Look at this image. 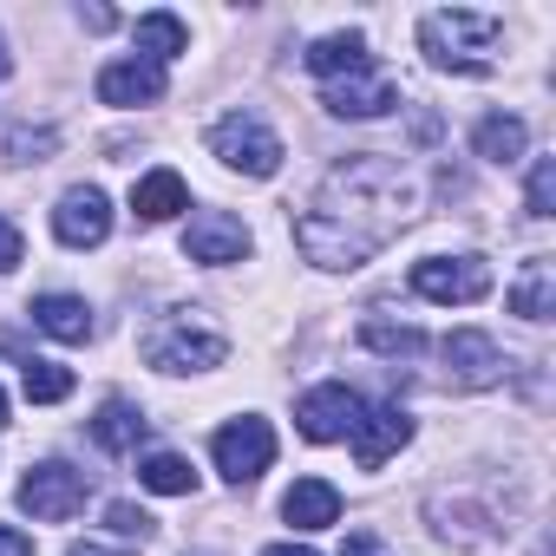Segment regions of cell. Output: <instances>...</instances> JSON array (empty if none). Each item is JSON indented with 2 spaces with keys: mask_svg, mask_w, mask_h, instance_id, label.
I'll use <instances>...</instances> for the list:
<instances>
[{
  "mask_svg": "<svg viewBox=\"0 0 556 556\" xmlns=\"http://www.w3.org/2000/svg\"><path fill=\"white\" fill-rule=\"evenodd\" d=\"M0 432H8V393H0Z\"/></svg>",
  "mask_w": 556,
  "mask_h": 556,
  "instance_id": "35",
  "label": "cell"
},
{
  "mask_svg": "<svg viewBox=\"0 0 556 556\" xmlns=\"http://www.w3.org/2000/svg\"><path fill=\"white\" fill-rule=\"evenodd\" d=\"M184 255H190V262H210V268L242 262V255H249V229H242V216H229V210H197L190 229H184Z\"/></svg>",
  "mask_w": 556,
  "mask_h": 556,
  "instance_id": "10",
  "label": "cell"
},
{
  "mask_svg": "<svg viewBox=\"0 0 556 556\" xmlns=\"http://www.w3.org/2000/svg\"><path fill=\"white\" fill-rule=\"evenodd\" d=\"M21 262H27V242H21V229H14L8 216H0V275L21 268Z\"/></svg>",
  "mask_w": 556,
  "mask_h": 556,
  "instance_id": "29",
  "label": "cell"
},
{
  "mask_svg": "<svg viewBox=\"0 0 556 556\" xmlns=\"http://www.w3.org/2000/svg\"><path fill=\"white\" fill-rule=\"evenodd\" d=\"M504 302H510V315H523V321H549V315H556V262H549V255H530Z\"/></svg>",
  "mask_w": 556,
  "mask_h": 556,
  "instance_id": "15",
  "label": "cell"
},
{
  "mask_svg": "<svg viewBox=\"0 0 556 556\" xmlns=\"http://www.w3.org/2000/svg\"><path fill=\"white\" fill-rule=\"evenodd\" d=\"M105 530H112V536H131V543H144V536H151V517H144L138 504H125V497H118V504H105Z\"/></svg>",
  "mask_w": 556,
  "mask_h": 556,
  "instance_id": "28",
  "label": "cell"
},
{
  "mask_svg": "<svg viewBox=\"0 0 556 556\" xmlns=\"http://www.w3.org/2000/svg\"><path fill=\"white\" fill-rule=\"evenodd\" d=\"M413 289L426 302L471 308L491 295V268H484V255H426V262H413Z\"/></svg>",
  "mask_w": 556,
  "mask_h": 556,
  "instance_id": "5",
  "label": "cell"
},
{
  "mask_svg": "<svg viewBox=\"0 0 556 556\" xmlns=\"http://www.w3.org/2000/svg\"><path fill=\"white\" fill-rule=\"evenodd\" d=\"M439 354H445V374H452L458 387H471V393L504 380V354H497V341L478 334V328H452V334L439 341Z\"/></svg>",
  "mask_w": 556,
  "mask_h": 556,
  "instance_id": "11",
  "label": "cell"
},
{
  "mask_svg": "<svg viewBox=\"0 0 556 556\" xmlns=\"http://www.w3.org/2000/svg\"><path fill=\"white\" fill-rule=\"evenodd\" d=\"M471 144H478V157H484V164H517V157H523V144H530V131H523V118L491 112V118H478Z\"/></svg>",
  "mask_w": 556,
  "mask_h": 556,
  "instance_id": "21",
  "label": "cell"
},
{
  "mask_svg": "<svg viewBox=\"0 0 556 556\" xmlns=\"http://www.w3.org/2000/svg\"><path fill=\"white\" fill-rule=\"evenodd\" d=\"M177 210H190V190H184L177 170H144V177L131 184V216H138V223H170Z\"/></svg>",
  "mask_w": 556,
  "mask_h": 556,
  "instance_id": "17",
  "label": "cell"
},
{
  "mask_svg": "<svg viewBox=\"0 0 556 556\" xmlns=\"http://www.w3.org/2000/svg\"><path fill=\"white\" fill-rule=\"evenodd\" d=\"M321 105L334 112V118H387L393 105H400V92H393V79L387 73H348V79H328V92H321Z\"/></svg>",
  "mask_w": 556,
  "mask_h": 556,
  "instance_id": "12",
  "label": "cell"
},
{
  "mask_svg": "<svg viewBox=\"0 0 556 556\" xmlns=\"http://www.w3.org/2000/svg\"><path fill=\"white\" fill-rule=\"evenodd\" d=\"M144 432H151V419H144L131 400H105L99 419H92V445H105V452H138Z\"/></svg>",
  "mask_w": 556,
  "mask_h": 556,
  "instance_id": "20",
  "label": "cell"
},
{
  "mask_svg": "<svg viewBox=\"0 0 556 556\" xmlns=\"http://www.w3.org/2000/svg\"><path fill=\"white\" fill-rule=\"evenodd\" d=\"M341 556H387V549H380V536H374V530H354Z\"/></svg>",
  "mask_w": 556,
  "mask_h": 556,
  "instance_id": "31",
  "label": "cell"
},
{
  "mask_svg": "<svg viewBox=\"0 0 556 556\" xmlns=\"http://www.w3.org/2000/svg\"><path fill=\"white\" fill-rule=\"evenodd\" d=\"M361 348H374V354H387V361H413V354H426V334L406 328V321L367 315V321H361Z\"/></svg>",
  "mask_w": 556,
  "mask_h": 556,
  "instance_id": "23",
  "label": "cell"
},
{
  "mask_svg": "<svg viewBox=\"0 0 556 556\" xmlns=\"http://www.w3.org/2000/svg\"><path fill=\"white\" fill-rule=\"evenodd\" d=\"M210 452H216V471H223L229 484H255V478L275 465V426L255 419V413H249V419H229Z\"/></svg>",
  "mask_w": 556,
  "mask_h": 556,
  "instance_id": "7",
  "label": "cell"
},
{
  "mask_svg": "<svg viewBox=\"0 0 556 556\" xmlns=\"http://www.w3.org/2000/svg\"><path fill=\"white\" fill-rule=\"evenodd\" d=\"M138 354H144V367H157V374H210V367L229 361V334H223L203 308H170V315H157V321L144 328Z\"/></svg>",
  "mask_w": 556,
  "mask_h": 556,
  "instance_id": "3",
  "label": "cell"
},
{
  "mask_svg": "<svg viewBox=\"0 0 556 556\" xmlns=\"http://www.w3.org/2000/svg\"><path fill=\"white\" fill-rule=\"evenodd\" d=\"M21 387H27V400H34V406H60V400L73 393V367L27 354V361H21Z\"/></svg>",
  "mask_w": 556,
  "mask_h": 556,
  "instance_id": "25",
  "label": "cell"
},
{
  "mask_svg": "<svg viewBox=\"0 0 556 556\" xmlns=\"http://www.w3.org/2000/svg\"><path fill=\"white\" fill-rule=\"evenodd\" d=\"M86 27L105 34V27H118V14H112V8H86Z\"/></svg>",
  "mask_w": 556,
  "mask_h": 556,
  "instance_id": "32",
  "label": "cell"
},
{
  "mask_svg": "<svg viewBox=\"0 0 556 556\" xmlns=\"http://www.w3.org/2000/svg\"><path fill=\"white\" fill-rule=\"evenodd\" d=\"M0 556H34V536L14 530V523H0Z\"/></svg>",
  "mask_w": 556,
  "mask_h": 556,
  "instance_id": "30",
  "label": "cell"
},
{
  "mask_svg": "<svg viewBox=\"0 0 556 556\" xmlns=\"http://www.w3.org/2000/svg\"><path fill=\"white\" fill-rule=\"evenodd\" d=\"M413 210H419V184L406 177V164L380 151H354L321 177L315 203L295 216V249L315 268H361L413 223Z\"/></svg>",
  "mask_w": 556,
  "mask_h": 556,
  "instance_id": "1",
  "label": "cell"
},
{
  "mask_svg": "<svg viewBox=\"0 0 556 556\" xmlns=\"http://www.w3.org/2000/svg\"><path fill=\"white\" fill-rule=\"evenodd\" d=\"M262 556H315V549H308V543H268Z\"/></svg>",
  "mask_w": 556,
  "mask_h": 556,
  "instance_id": "33",
  "label": "cell"
},
{
  "mask_svg": "<svg viewBox=\"0 0 556 556\" xmlns=\"http://www.w3.org/2000/svg\"><path fill=\"white\" fill-rule=\"evenodd\" d=\"M374 53H367V34H328L308 47V73L315 79H348V73H367Z\"/></svg>",
  "mask_w": 556,
  "mask_h": 556,
  "instance_id": "19",
  "label": "cell"
},
{
  "mask_svg": "<svg viewBox=\"0 0 556 556\" xmlns=\"http://www.w3.org/2000/svg\"><path fill=\"white\" fill-rule=\"evenodd\" d=\"M523 203H530V216H556V157H536V164H530Z\"/></svg>",
  "mask_w": 556,
  "mask_h": 556,
  "instance_id": "27",
  "label": "cell"
},
{
  "mask_svg": "<svg viewBox=\"0 0 556 556\" xmlns=\"http://www.w3.org/2000/svg\"><path fill=\"white\" fill-rule=\"evenodd\" d=\"M282 517L295 530H328V523H341V491L328 478H295L289 497H282Z\"/></svg>",
  "mask_w": 556,
  "mask_h": 556,
  "instance_id": "16",
  "label": "cell"
},
{
  "mask_svg": "<svg viewBox=\"0 0 556 556\" xmlns=\"http://www.w3.org/2000/svg\"><path fill=\"white\" fill-rule=\"evenodd\" d=\"M86 491H92L86 471H73L66 458H47V465H34L21 478V510L40 517V523H66V517L86 510Z\"/></svg>",
  "mask_w": 556,
  "mask_h": 556,
  "instance_id": "6",
  "label": "cell"
},
{
  "mask_svg": "<svg viewBox=\"0 0 556 556\" xmlns=\"http://www.w3.org/2000/svg\"><path fill=\"white\" fill-rule=\"evenodd\" d=\"M177 53H190V27H184L177 14H144V21H138V60L170 66Z\"/></svg>",
  "mask_w": 556,
  "mask_h": 556,
  "instance_id": "22",
  "label": "cell"
},
{
  "mask_svg": "<svg viewBox=\"0 0 556 556\" xmlns=\"http://www.w3.org/2000/svg\"><path fill=\"white\" fill-rule=\"evenodd\" d=\"M8 73H14V60H8V40H0V86H8Z\"/></svg>",
  "mask_w": 556,
  "mask_h": 556,
  "instance_id": "34",
  "label": "cell"
},
{
  "mask_svg": "<svg viewBox=\"0 0 556 556\" xmlns=\"http://www.w3.org/2000/svg\"><path fill=\"white\" fill-rule=\"evenodd\" d=\"M53 144H60L53 125H14V131H8V157H14V164H40Z\"/></svg>",
  "mask_w": 556,
  "mask_h": 556,
  "instance_id": "26",
  "label": "cell"
},
{
  "mask_svg": "<svg viewBox=\"0 0 556 556\" xmlns=\"http://www.w3.org/2000/svg\"><path fill=\"white\" fill-rule=\"evenodd\" d=\"M210 151H216L229 170H242V177H275V170H282V157H289L262 112H229V118H216V125H210Z\"/></svg>",
  "mask_w": 556,
  "mask_h": 556,
  "instance_id": "4",
  "label": "cell"
},
{
  "mask_svg": "<svg viewBox=\"0 0 556 556\" xmlns=\"http://www.w3.org/2000/svg\"><path fill=\"white\" fill-rule=\"evenodd\" d=\"M413 439V413L406 406H374V413H361V426H354V458H361V471H380L400 445Z\"/></svg>",
  "mask_w": 556,
  "mask_h": 556,
  "instance_id": "13",
  "label": "cell"
},
{
  "mask_svg": "<svg viewBox=\"0 0 556 556\" xmlns=\"http://www.w3.org/2000/svg\"><path fill=\"white\" fill-rule=\"evenodd\" d=\"M419 53L439 66V73H491L497 53H504V21L497 14H478V8H439L419 21Z\"/></svg>",
  "mask_w": 556,
  "mask_h": 556,
  "instance_id": "2",
  "label": "cell"
},
{
  "mask_svg": "<svg viewBox=\"0 0 556 556\" xmlns=\"http://www.w3.org/2000/svg\"><path fill=\"white\" fill-rule=\"evenodd\" d=\"M53 236H60L66 249H99V242L112 236V203H105V190H99V184H73V190L60 197V210H53Z\"/></svg>",
  "mask_w": 556,
  "mask_h": 556,
  "instance_id": "9",
  "label": "cell"
},
{
  "mask_svg": "<svg viewBox=\"0 0 556 556\" xmlns=\"http://www.w3.org/2000/svg\"><path fill=\"white\" fill-rule=\"evenodd\" d=\"M27 315H34V328H40V334H53V341H66V348L92 341V308H86L79 295H40Z\"/></svg>",
  "mask_w": 556,
  "mask_h": 556,
  "instance_id": "18",
  "label": "cell"
},
{
  "mask_svg": "<svg viewBox=\"0 0 556 556\" xmlns=\"http://www.w3.org/2000/svg\"><path fill=\"white\" fill-rule=\"evenodd\" d=\"M138 484L157 491V497H190V491H197V471H190V458H177V452H151V458L138 465Z\"/></svg>",
  "mask_w": 556,
  "mask_h": 556,
  "instance_id": "24",
  "label": "cell"
},
{
  "mask_svg": "<svg viewBox=\"0 0 556 556\" xmlns=\"http://www.w3.org/2000/svg\"><path fill=\"white\" fill-rule=\"evenodd\" d=\"M361 393L354 387H341V380H328V387H315V393H302V406H295V426H302V439H315V445H334V439H354V426H361Z\"/></svg>",
  "mask_w": 556,
  "mask_h": 556,
  "instance_id": "8",
  "label": "cell"
},
{
  "mask_svg": "<svg viewBox=\"0 0 556 556\" xmlns=\"http://www.w3.org/2000/svg\"><path fill=\"white\" fill-rule=\"evenodd\" d=\"M99 99L105 105H157L164 99V66L151 60H118L99 73Z\"/></svg>",
  "mask_w": 556,
  "mask_h": 556,
  "instance_id": "14",
  "label": "cell"
}]
</instances>
